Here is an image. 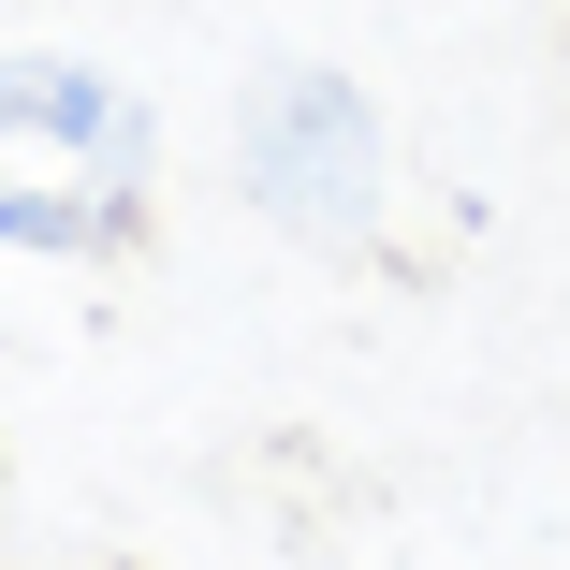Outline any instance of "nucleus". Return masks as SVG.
<instances>
[{
    "label": "nucleus",
    "mask_w": 570,
    "mask_h": 570,
    "mask_svg": "<svg viewBox=\"0 0 570 570\" xmlns=\"http://www.w3.org/2000/svg\"><path fill=\"white\" fill-rule=\"evenodd\" d=\"M235 190L264 235L293 249H381V219H395V132H381V102L352 73H322V59H278L249 102H235Z\"/></svg>",
    "instance_id": "nucleus-2"
},
{
    "label": "nucleus",
    "mask_w": 570,
    "mask_h": 570,
    "mask_svg": "<svg viewBox=\"0 0 570 570\" xmlns=\"http://www.w3.org/2000/svg\"><path fill=\"white\" fill-rule=\"evenodd\" d=\"M161 219V118L102 59L16 45L0 59V249L16 264H118Z\"/></svg>",
    "instance_id": "nucleus-1"
}]
</instances>
